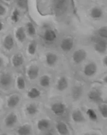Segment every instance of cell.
Wrapping results in <instances>:
<instances>
[{"instance_id":"obj_1","label":"cell","mask_w":107,"mask_h":135,"mask_svg":"<svg viewBox=\"0 0 107 135\" xmlns=\"http://www.w3.org/2000/svg\"><path fill=\"white\" fill-rule=\"evenodd\" d=\"M95 50L100 54L104 53L107 50V42L105 39L100 37L94 38Z\"/></svg>"},{"instance_id":"obj_2","label":"cell","mask_w":107,"mask_h":135,"mask_svg":"<svg viewBox=\"0 0 107 135\" xmlns=\"http://www.w3.org/2000/svg\"><path fill=\"white\" fill-rule=\"evenodd\" d=\"M39 73V69L36 65L32 64L29 66L26 71V74L30 80H34L38 77Z\"/></svg>"},{"instance_id":"obj_3","label":"cell","mask_w":107,"mask_h":135,"mask_svg":"<svg viewBox=\"0 0 107 135\" xmlns=\"http://www.w3.org/2000/svg\"><path fill=\"white\" fill-rule=\"evenodd\" d=\"M87 54L83 49H78L74 52L72 58L74 62L76 64H79L83 62L86 59Z\"/></svg>"},{"instance_id":"obj_4","label":"cell","mask_w":107,"mask_h":135,"mask_svg":"<svg viewBox=\"0 0 107 135\" xmlns=\"http://www.w3.org/2000/svg\"><path fill=\"white\" fill-rule=\"evenodd\" d=\"M14 41L11 34L6 35L4 38L3 41V46L5 50L10 52L14 46Z\"/></svg>"},{"instance_id":"obj_5","label":"cell","mask_w":107,"mask_h":135,"mask_svg":"<svg viewBox=\"0 0 107 135\" xmlns=\"http://www.w3.org/2000/svg\"><path fill=\"white\" fill-rule=\"evenodd\" d=\"M74 46V42L72 38L69 37L63 38L60 43L61 49L65 52L71 51Z\"/></svg>"},{"instance_id":"obj_6","label":"cell","mask_w":107,"mask_h":135,"mask_svg":"<svg viewBox=\"0 0 107 135\" xmlns=\"http://www.w3.org/2000/svg\"><path fill=\"white\" fill-rule=\"evenodd\" d=\"M57 38V35L54 31L52 29H46L43 35V38L45 41L48 42H52Z\"/></svg>"},{"instance_id":"obj_7","label":"cell","mask_w":107,"mask_h":135,"mask_svg":"<svg viewBox=\"0 0 107 135\" xmlns=\"http://www.w3.org/2000/svg\"><path fill=\"white\" fill-rule=\"evenodd\" d=\"M12 78L8 73H4L0 76V85L3 87H8L11 85Z\"/></svg>"},{"instance_id":"obj_8","label":"cell","mask_w":107,"mask_h":135,"mask_svg":"<svg viewBox=\"0 0 107 135\" xmlns=\"http://www.w3.org/2000/svg\"><path fill=\"white\" fill-rule=\"evenodd\" d=\"M20 101V97L17 94L10 95L7 99L6 105L9 108H13L16 107Z\"/></svg>"},{"instance_id":"obj_9","label":"cell","mask_w":107,"mask_h":135,"mask_svg":"<svg viewBox=\"0 0 107 135\" xmlns=\"http://www.w3.org/2000/svg\"><path fill=\"white\" fill-rule=\"evenodd\" d=\"M97 70V67L96 64L93 62H90L85 66L84 73L86 76H92L96 74Z\"/></svg>"},{"instance_id":"obj_10","label":"cell","mask_w":107,"mask_h":135,"mask_svg":"<svg viewBox=\"0 0 107 135\" xmlns=\"http://www.w3.org/2000/svg\"><path fill=\"white\" fill-rule=\"evenodd\" d=\"M17 115L14 113L9 114L5 118V125L8 128L13 127L17 122Z\"/></svg>"},{"instance_id":"obj_11","label":"cell","mask_w":107,"mask_h":135,"mask_svg":"<svg viewBox=\"0 0 107 135\" xmlns=\"http://www.w3.org/2000/svg\"><path fill=\"white\" fill-rule=\"evenodd\" d=\"M24 57L20 54H16L12 56L11 58L12 65L14 68L20 67L24 63Z\"/></svg>"},{"instance_id":"obj_12","label":"cell","mask_w":107,"mask_h":135,"mask_svg":"<svg viewBox=\"0 0 107 135\" xmlns=\"http://www.w3.org/2000/svg\"><path fill=\"white\" fill-rule=\"evenodd\" d=\"M51 109L54 114L56 115H61L65 112V106L64 104L62 103H55L52 105Z\"/></svg>"},{"instance_id":"obj_13","label":"cell","mask_w":107,"mask_h":135,"mask_svg":"<svg viewBox=\"0 0 107 135\" xmlns=\"http://www.w3.org/2000/svg\"><path fill=\"white\" fill-rule=\"evenodd\" d=\"M88 97L90 101L94 102H100L101 99V94L97 90H93L88 93Z\"/></svg>"},{"instance_id":"obj_14","label":"cell","mask_w":107,"mask_h":135,"mask_svg":"<svg viewBox=\"0 0 107 135\" xmlns=\"http://www.w3.org/2000/svg\"><path fill=\"white\" fill-rule=\"evenodd\" d=\"M50 126L49 121L46 118H42L38 120L36 123V128L38 130L43 131L48 128Z\"/></svg>"},{"instance_id":"obj_15","label":"cell","mask_w":107,"mask_h":135,"mask_svg":"<svg viewBox=\"0 0 107 135\" xmlns=\"http://www.w3.org/2000/svg\"><path fill=\"white\" fill-rule=\"evenodd\" d=\"M16 38L20 42L23 43L26 38V33L24 27H18L15 32Z\"/></svg>"},{"instance_id":"obj_16","label":"cell","mask_w":107,"mask_h":135,"mask_svg":"<svg viewBox=\"0 0 107 135\" xmlns=\"http://www.w3.org/2000/svg\"><path fill=\"white\" fill-rule=\"evenodd\" d=\"M58 60V56L55 54L48 52L46 54L45 56V61L46 64L49 66H53L55 64Z\"/></svg>"},{"instance_id":"obj_17","label":"cell","mask_w":107,"mask_h":135,"mask_svg":"<svg viewBox=\"0 0 107 135\" xmlns=\"http://www.w3.org/2000/svg\"><path fill=\"white\" fill-rule=\"evenodd\" d=\"M25 111L28 115L32 116L35 115L39 111L38 106L33 103H29L26 105Z\"/></svg>"},{"instance_id":"obj_18","label":"cell","mask_w":107,"mask_h":135,"mask_svg":"<svg viewBox=\"0 0 107 135\" xmlns=\"http://www.w3.org/2000/svg\"><path fill=\"white\" fill-rule=\"evenodd\" d=\"M68 83L65 77H62L58 80L56 84L57 90L60 91H63L68 87Z\"/></svg>"},{"instance_id":"obj_19","label":"cell","mask_w":107,"mask_h":135,"mask_svg":"<svg viewBox=\"0 0 107 135\" xmlns=\"http://www.w3.org/2000/svg\"><path fill=\"white\" fill-rule=\"evenodd\" d=\"M31 132V128L30 125L24 124L20 126L17 130V134L20 135H29Z\"/></svg>"},{"instance_id":"obj_20","label":"cell","mask_w":107,"mask_h":135,"mask_svg":"<svg viewBox=\"0 0 107 135\" xmlns=\"http://www.w3.org/2000/svg\"><path fill=\"white\" fill-rule=\"evenodd\" d=\"M57 132L60 135H66L69 133L67 126L63 122H59L56 125Z\"/></svg>"},{"instance_id":"obj_21","label":"cell","mask_w":107,"mask_h":135,"mask_svg":"<svg viewBox=\"0 0 107 135\" xmlns=\"http://www.w3.org/2000/svg\"><path fill=\"white\" fill-rule=\"evenodd\" d=\"M103 15L102 10L97 7H94L90 11V17L94 19H99L102 17Z\"/></svg>"},{"instance_id":"obj_22","label":"cell","mask_w":107,"mask_h":135,"mask_svg":"<svg viewBox=\"0 0 107 135\" xmlns=\"http://www.w3.org/2000/svg\"><path fill=\"white\" fill-rule=\"evenodd\" d=\"M41 92L36 88L33 87L31 88L27 93L28 98L31 99H34L39 98L40 96Z\"/></svg>"},{"instance_id":"obj_23","label":"cell","mask_w":107,"mask_h":135,"mask_svg":"<svg viewBox=\"0 0 107 135\" xmlns=\"http://www.w3.org/2000/svg\"><path fill=\"white\" fill-rule=\"evenodd\" d=\"M72 118L74 122L76 123H80L84 120V117L80 110H76L72 114Z\"/></svg>"},{"instance_id":"obj_24","label":"cell","mask_w":107,"mask_h":135,"mask_svg":"<svg viewBox=\"0 0 107 135\" xmlns=\"http://www.w3.org/2000/svg\"><path fill=\"white\" fill-rule=\"evenodd\" d=\"M16 85L17 88L20 90H24L26 87V83L24 79L22 76L19 75L16 79Z\"/></svg>"},{"instance_id":"obj_25","label":"cell","mask_w":107,"mask_h":135,"mask_svg":"<svg viewBox=\"0 0 107 135\" xmlns=\"http://www.w3.org/2000/svg\"><path fill=\"white\" fill-rule=\"evenodd\" d=\"M51 80L50 77L47 75L42 76L39 80L40 85L42 87L46 88L48 87L50 84Z\"/></svg>"},{"instance_id":"obj_26","label":"cell","mask_w":107,"mask_h":135,"mask_svg":"<svg viewBox=\"0 0 107 135\" xmlns=\"http://www.w3.org/2000/svg\"><path fill=\"white\" fill-rule=\"evenodd\" d=\"M82 88L79 86H76L73 88L72 90V97L75 99H77L81 97L82 94Z\"/></svg>"},{"instance_id":"obj_27","label":"cell","mask_w":107,"mask_h":135,"mask_svg":"<svg viewBox=\"0 0 107 135\" xmlns=\"http://www.w3.org/2000/svg\"><path fill=\"white\" fill-rule=\"evenodd\" d=\"M27 53L30 56H34L36 51V45L34 42H30L28 46L27 49Z\"/></svg>"},{"instance_id":"obj_28","label":"cell","mask_w":107,"mask_h":135,"mask_svg":"<svg viewBox=\"0 0 107 135\" xmlns=\"http://www.w3.org/2000/svg\"><path fill=\"white\" fill-rule=\"evenodd\" d=\"M97 34L99 37L107 40V26H104L100 27L97 30Z\"/></svg>"},{"instance_id":"obj_29","label":"cell","mask_w":107,"mask_h":135,"mask_svg":"<svg viewBox=\"0 0 107 135\" xmlns=\"http://www.w3.org/2000/svg\"><path fill=\"white\" fill-rule=\"evenodd\" d=\"M26 26L27 32L29 35L32 37L35 36L36 33V31L33 24L32 23L29 22L27 23Z\"/></svg>"},{"instance_id":"obj_30","label":"cell","mask_w":107,"mask_h":135,"mask_svg":"<svg viewBox=\"0 0 107 135\" xmlns=\"http://www.w3.org/2000/svg\"><path fill=\"white\" fill-rule=\"evenodd\" d=\"M20 13L17 9H16L13 11L11 16V20L14 23H16L20 19Z\"/></svg>"},{"instance_id":"obj_31","label":"cell","mask_w":107,"mask_h":135,"mask_svg":"<svg viewBox=\"0 0 107 135\" xmlns=\"http://www.w3.org/2000/svg\"><path fill=\"white\" fill-rule=\"evenodd\" d=\"M86 114L90 120L92 121L97 120V115L95 111L91 109H89L86 111Z\"/></svg>"},{"instance_id":"obj_32","label":"cell","mask_w":107,"mask_h":135,"mask_svg":"<svg viewBox=\"0 0 107 135\" xmlns=\"http://www.w3.org/2000/svg\"><path fill=\"white\" fill-rule=\"evenodd\" d=\"M16 2L17 6L22 9H25L27 7V0H17Z\"/></svg>"},{"instance_id":"obj_33","label":"cell","mask_w":107,"mask_h":135,"mask_svg":"<svg viewBox=\"0 0 107 135\" xmlns=\"http://www.w3.org/2000/svg\"><path fill=\"white\" fill-rule=\"evenodd\" d=\"M100 111L102 117L107 118V105H103L100 107Z\"/></svg>"},{"instance_id":"obj_34","label":"cell","mask_w":107,"mask_h":135,"mask_svg":"<svg viewBox=\"0 0 107 135\" xmlns=\"http://www.w3.org/2000/svg\"><path fill=\"white\" fill-rule=\"evenodd\" d=\"M6 9L4 6L0 4V16H3L6 13Z\"/></svg>"},{"instance_id":"obj_35","label":"cell","mask_w":107,"mask_h":135,"mask_svg":"<svg viewBox=\"0 0 107 135\" xmlns=\"http://www.w3.org/2000/svg\"><path fill=\"white\" fill-rule=\"evenodd\" d=\"M4 64V60L2 57H0V69L2 68Z\"/></svg>"},{"instance_id":"obj_36","label":"cell","mask_w":107,"mask_h":135,"mask_svg":"<svg viewBox=\"0 0 107 135\" xmlns=\"http://www.w3.org/2000/svg\"><path fill=\"white\" fill-rule=\"evenodd\" d=\"M103 62L104 64L105 65L106 67H107V56H105L103 60Z\"/></svg>"},{"instance_id":"obj_37","label":"cell","mask_w":107,"mask_h":135,"mask_svg":"<svg viewBox=\"0 0 107 135\" xmlns=\"http://www.w3.org/2000/svg\"><path fill=\"white\" fill-rule=\"evenodd\" d=\"M3 27H4V25H3V23L1 21H0V32L2 30Z\"/></svg>"},{"instance_id":"obj_38","label":"cell","mask_w":107,"mask_h":135,"mask_svg":"<svg viewBox=\"0 0 107 135\" xmlns=\"http://www.w3.org/2000/svg\"><path fill=\"white\" fill-rule=\"evenodd\" d=\"M104 80L106 83L107 84V76H106L104 78Z\"/></svg>"},{"instance_id":"obj_39","label":"cell","mask_w":107,"mask_h":135,"mask_svg":"<svg viewBox=\"0 0 107 135\" xmlns=\"http://www.w3.org/2000/svg\"><path fill=\"white\" fill-rule=\"evenodd\" d=\"M5 1H8V2H9V1H11L12 0H5Z\"/></svg>"},{"instance_id":"obj_40","label":"cell","mask_w":107,"mask_h":135,"mask_svg":"<svg viewBox=\"0 0 107 135\" xmlns=\"http://www.w3.org/2000/svg\"><path fill=\"white\" fill-rule=\"evenodd\" d=\"M0 118H1V113H0Z\"/></svg>"}]
</instances>
